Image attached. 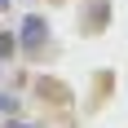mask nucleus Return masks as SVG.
<instances>
[{
    "label": "nucleus",
    "mask_w": 128,
    "mask_h": 128,
    "mask_svg": "<svg viewBox=\"0 0 128 128\" xmlns=\"http://www.w3.org/2000/svg\"><path fill=\"white\" fill-rule=\"evenodd\" d=\"M9 128H31V124H9Z\"/></svg>",
    "instance_id": "obj_3"
},
{
    "label": "nucleus",
    "mask_w": 128,
    "mask_h": 128,
    "mask_svg": "<svg viewBox=\"0 0 128 128\" xmlns=\"http://www.w3.org/2000/svg\"><path fill=\"white\" fill-rule=\"evenodd\" d=\"M13 49H18V40H13V36H9V31H0V58H9V53H13Z\"/></svg>",
    "instance_id": "obj_2"
},
{
    "label": "nucleus",
    "mask_w": 128,
    "mask_h": 128,
    "mask_svg": "<svg viewBox=\"0 0 128 128\" xmlns=\"http://www.w3.org/2000/svg\"><path fill=\"white\" fill-rule=\"evenodd\" d=\"M44 36H49V26H44V18H40V13L22 18V44H26V49H40V44H44Z\"/></svg>",
    "instance_id": "obj_1"
}]
</instances>
